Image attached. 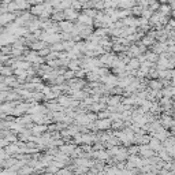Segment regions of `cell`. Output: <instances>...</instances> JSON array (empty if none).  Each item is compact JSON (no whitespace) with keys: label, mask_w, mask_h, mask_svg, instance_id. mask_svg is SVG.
<instances>
[{"label":"cell","mask_w":175,"mask_h":175,"mask_svg":"<svg viewBox=\"0 0 175 175\" xmlns=\"http://www.w3.org/2000/svg\"><path fill=\"white\" fill-rule=\"evenodd\" d=\"M95 119V115H75V123L81 126H89Z\"/></svg>","instance_id":"6da1fadb"},{"label":"cell","mask_w":175,"mask_h":175,"mask_svg":"<svg viewBox=\"0 0 175 175\" xmlns=\"http://www.w3.org/2000/svg\"><path fill=\"white\" fill-rule=\"evenodd\" d=\"M95 125H96V129H99V130H107L112 126V119L111 118L99 119V121H96Z\"/></svg>","instance_id":"7a4b0ae2"},{"label":"cell","mask_w":175,"mask_h":175,"mask_svg":"<svg viewBox=\"0 0 175 175\" xmlns=\"http://www.w3.org/2000/svg\"><path fill=\"white\" fill-rule=\"evenodd\" d=\"M140 153L142 155V157L149 159L152 156H155V151L148 144H142V145H140Z\"/></svg>","instance_id":"3957f363"},{"label":"cell","mask_w":175,"mask_h":175,"mask_svg":"<svg viewBox=\"0 0 175 175\" xmlns=\"http://www.w3.org/2000/svg\"><path fill=\"white\" fill-rule=\"evenodd\" d=\"M100 60H101L103 66H108V67H112L114 62L116 60V56L112 54H103V56L100 58Z\"/></svg>","instance_id":"277c9868"},{"label":"cell","mask_w":175,"mask_h":175,"mask_svg":"<svg viewBox=\"0 0 175 175\" xmlns=\"http://www.w3.org/2000/svg\"><path fill=\"white\" fill-rule=\"evenodd\" d=\"M58 26L60 28V30H63V33H71L73 29H74V25L69 19L67 21H60Z\"/></svg>","instance_id":"5b68a950"},{"label":"cell","mask_w":175,"mask_h":175,"mask_svg":"<svg viewBox=\"0 0 175 175\" xmlns=\"http://www.w3.org/2000/svg\"><path fill=\"white\" fill-rule=\"evenodd\" d=\"M153 51L156 52V54H159V55H162V54H164V52L168 51V43H162V41H159L157 44H153Z\"/></svg>","instance_id":"8992f818"},{"label":"cell","mask_w":175,"mask_h":175,"mask_svg":"<svg viewBox=\"0 0 175 175\" xmlns=\"http://www.w3.org/2000/svg\"><path fill=\"white\" fill-rule=\"evenodd\" d=\"M58 103L60 104V106L63 107H71V104H73V96L70 95V96H59V99H58Z\"/></svg>","instance_id":"52a82bcc"},{"label":"cell","mask_w":175,"mask_h":175,"mask_svg":"<svg viewBox=\"0 0 175 175\" xmlns=\"http://www.w3.org/2000/svg\"><path fill=\"white\" fill-rule=\"evenodd\" d=\"M160 142H162V141H160L159 138H156V137H152V138L149 140V142H148V145H149V147H151L155 152H159V151L163 148Z\"/></svg>","instance_id":"ba28073f"},{"label":"cell","mask_w":175,"mask_h":175,"mask_svg":"<svg viewBox=\"0 0 175 175\" xmlns=\"http://www.w3.org/2000/svg\"><path fill=\"white\" fill-rule=\"evenodd\" d=\"M134 6H136L134 0H119V3H118V7L125 8V10H131Z\"/></svg>","instance_id":"9c48e42d"},{"label":"cell","mask_w":175,"mask_h":175,"mask_svg":"<svg viewBox=\"0 0 175 175\" xmlns=\"http://www.w3.org/2000/svg\"><path fill=\"white\" fill-rule=\"evenodd\" d=\"M78 22L80 23H84V25H88V26H90L93 25V18L92 17H89L88 14H81L80 17H78Z\"/></svg>","instance_id":"30bf717a"},{"label":"cell","mask_w":175,"mask_h":175,"mask_svg":"<svg viewBox=\"0 0 175 175\" xmlns=\"http://www.w3.org/2000/svg\"><path fill=\"white\" fill-rule=\"evenodd\" d=\"M64 14H66V19H69V21L78 19V17H80V14L77 13V10H73V8H66Z\"/></svg>","instance_id":"8fae6325"},{"label":"cell","mask_w":175,"mask_h":175,"mask_svg":"<svg viewBox=\"0 0 175 175\" xmlns=\"http://www.w3.org/2000/svg\"><path fill=\"white\" fill-rule=\"evenodd\" d=\"M17 19V15H15V14H3V15H2V25L3 26H4V25H7V23H8V22H13V21H15Z\"/></svg>","instance_id":"7c38bea8"},{"label":"cell","mask_w":175,"mask_h":175,"mask_svg":"<svg viewBox=\"0 0 175 175\" xmlns=\"http://www.w3.org/2000/svg\"><path fill=\"white\" fill-rule=\"evenodd\" d=\"M81 67H82V62L77 60V59H73V60H70V63H69V69L73 70V71H78Z\"/></svg>","instance_id":"4fadbf2b"},{"label":"cell","mask_w":175,"mask_h":175,"mask_svg":"<svg viewBox=\"0 0 175 175\" xmlns=\"http://www.w3.org/2000/svg\"><path fill=\"white\" fill-rule=\"evenodd\" d=\"M47 41H34V43H32L30 44V47H32V49H34V51H41L44 49V48H47Z\"/></svg>","instance_id":"5bb4252c"},{"label":"cell","mask_w":175,"mask_h":175,"mask_svg":"<svg viewBox=\"0 0 175 175\" xmlns=\"http://www.w3.org/2000/svg\"><path fill=\"white\" fill-rule=\"evenodd\" d=\"M47 130H48V127H47L45 125H40L39 123L37 126H33V127H32V133L39 136V134H41L43 131H47Z\"/></svg>","instance_id":"9a60e30c"},{"label":"cell","mask_w":175,"mask_h":175,"mask_svg":"<svg viewBox=\"0 0 175 175\" xmlns=\"http://www.w3.org/2000/svg\"><path fill=\"white\" fill-rule=\"evenodd\" d=\"M93 156L99 160H106L108 159L110 156V152H106V151H99V152H93Z\"/></svg>","instance_id":"2e32d148"},{"label":"cell","mask_w":175,"mask_h":175,"mask_svg":"<svg viewBox=\"0 0 175 175\" xmlns=\"http://www.w3.org/2000/svg\"><path fill=\"white\" fill-rule=\"evenodd\" d=\"M121 96H112V97H110L108 99V106H111V107H116V106H119L121 104Z\"/></svg>","instance_id":"e0dca14e"},{"label":"cell","mask_w":175,"mask_h":175,"mask_svg":"<svg viewBox=\"0 0 175 175\" xmlns=\"http://www.w3.org/2000/svg\"><path fill=\"white\" fill-rule=\"evenodd\" d=\"M145 58H147V60H149V62H153L156 63L159 60V54H156V52H148L147 55H145Z\"/></svg>","instance_id":"ac0fdd59"},{"label":"cell","mask_w":175,"mask_h":175,"mask_svg":"<svg viewBox=\"0 0 175 175\" xmlns=\"http://www.w3.org/2000/svg\"><path fill=\"white\" fill-rule=\"evenodd\" d=\"M141 43H142L144 45H152V44H155V37L151 36V34H148V36L142 37V41H141Z\"/></svg>","instance_id":"d6986e66"},{"label":"cell","mask_w":175,"mask_h":175,"mask_svg":"<svg viewBox=\"0 0 175 175\" xmlns=\"http://www.w3.org/2000/svg\"><path fill=\"white\" fill-rule=\"evenodd\" d=\"M17 6H18V10H25L29 7V0H15Z\"/></svg>","instance_id":"ffe728a7"},{"label":"cell","mask_w":175,"mask_h":175,"mask_svg":"<svg viewBox=\"0 0 175 175\" xmlns=\"http://www.w3.org/2000/svg\"><path fill=\"white\" fill-rule=\"evenodd\" d=\"M171 10H172V8H171V6H167V4L166 6L163 4V6L159 7V11H160V14H162V15H168Z\"/></svg>","instance_id":"44dd1931"},{"label":"cell","mask_w":175,"mask_h":175,"mask_svg":"<svg viewBox=\"0 0 175 175\" xmlns=\"http://www.w3.org/2000/svg\"><path fill=\"white\" fill-rule=\"evenodd\" d=\"M149 86L151 89H155V90H160L163 88V82H160V81H151Z\"/></svg>","instance_id":"7402d4cb"},{"label":"cell","mask_w":175,"mask_h":175,"mask_svg":"<svg viewBox=\"0 0 175 175\" xmlns=\"http://www.w3.org/2000/svg\"><path fill=\"white\" fill-rule=\"evenodd\" d=\"M104 107H106V106H104V103H101V101H100V103L97 104V103L95 101V103L92 104V107H90V108H92L93 111H95V112H100V111H101V110L104 108Z\"/></svg>","instance_id":"603a6c76"},{"label":"cell","mask_w":175,"mask_h":175,"mask_svg":"<svg viewBox=\"0 0 175 175\" xmlns=\"http://www.w3.org/2000/svg\"><path fill=\"white\" fill-rule=\"evenodd\" d=\"M51 49L52 51H56V52L63 51V49H64V44H63V43H54L51 45Z\"/></svg>","instance_id":"cb8c5ba5"},{"label":"cell","mask_w":175,"mask_h":175,"mask_svg":"<svg viewBox=\"0 0 175 175\" xmlns=\"http://www.w3.org/2000/svg\"><path fill=\"white\" fill-rule=\"evenodd\" d=\"M14 67L13 66H10V67H6V66H3V69H2V74L3 75H6V77H8V75H11V74L14 73Z\"/></svg>","instance_id":"d4e9b609"},{"label":"cell","mask_w":175,"mask_h":175,"mask_svg":"<svg viewBox=\"0 0 175 175\" xmlns=\"http://www.w3.org/2000/svg\"><path fill=\"white\" fill-rule=\"evenodd\" d=\"M85 14H88V15L92 17V18H96L99 13H97L96 10H93V8H86V10H85Z\"/></svg>","instance_id":"484cf974"},{"label":"cell","mask_w":175,"mask_h":175,"mask_svg":"<svg viewBox=\"0 0 175 175\" xmlns=\"http://www.w3.org/2000/svg\"><path fill=\"white\" fill-rule=\"evenodd\" d=\"M112 48H114V51H116V52H119V51H126V47L125 45H122V44H112Z\"/></svg>","instance_id":"4316f807"},{"label":"cell","mask_w":175,"mask_h":175,"mask_svg":"<svg viewBox=\"0 0 175 175\" xmlns=\"http://www.w3.org/2000/svg\"><path fill=\"white\" fill-rule=\"evenodd\" d=\"M63 75H64V78L66 80H73V77L75 75V71H73V70H70V71H64V74H63Z\"/></svg>","instance_id":"83f0119b"},{"label":"cell","mask_w":175,"mask_h":175,"mask_svg":"<svg viewBox=\"0 0 175 175\" xmlns=\"http://www.w3.org/2000/svg\"><path fill=\"white\" fill-rule=\"evenodd\" d=\"M112 127L114 129H119V127H123V122H122V119H121V121H116V122H115V123H112Z\"/></svg>","instance_id":"f1b7e54d"},{"label":"cell","mask_w":175,"mask_h":175,"mask_svg":"<svg viewBox=\"0 0 175 175\" xmlns=\"http://www.w3.org/2000/svg\"><path fill=\"white\" fill-rule=\"evenodd\" d=\"M71 6H73L75 10H78V8H81V7H82V3H81L80 0H77V2H75V0H73V4H71Z\"/></svg>","instance_id":"f546056e"},{"label":"cell","mask_w":175,"mask_h":175,"mask_svg":"<svg viewBox=\"0 0 175 175\" xmlns=\"http://www.w3.org/2000/svg\"><path fill=\"white\" fill-rule=\"evenodd\" d=\"M129 152H130L131 155H136L137 152H140V147H130V148H129Z\"/></svg>","instance_id":"4dcf8cb0"},{"label":"cell","mask_w":175,"mask_h":175,"mask_svg":"<svg viewBox=\"0 0 175 175\" xmlns=\"http://www.w3.org/2000/svg\"><path fill=\"white\" fill-rule=\"evenodd\" d=\"M170 6L172 10H175V0H170Z\"/></svg>","instance_id":"1f68e13d"},{"label":"cell","mask_w":175,"mask_h":175,"mask_svg":"<svg viewBox=\"0 0 175 175\" xmlns=\"http://www.w3.org/2000/svg\"><path fill=\"white\" fill-rule=\"evenodd\" d=\"M69 170H59V174H69Z\"/></svg>","instance_id":"d6a6232c"},{"label":"cell","mask_w":175,"mask_h":175,"mask_svg":"<svg viewBox=\"0 0 175 175\" xmlns=\"http://www.w3.org/2000/svg\"><path fill=\"white\" fill-rule=\"evenodd\" d=\"M160 2H162V3H168L170 0H160Z\"/></svg>","instance_id":"836d02e7"}]
</instances>
